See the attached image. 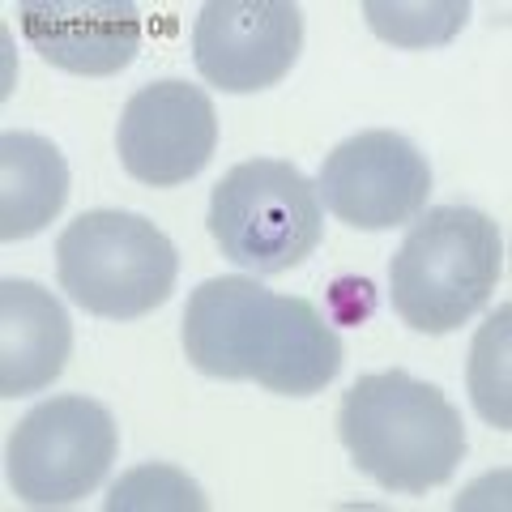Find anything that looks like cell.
I'll use <instances>...</instances> for the list:
<instances>
[{
  "instance_id": "obj_1",
  "label": "cell",
  "mask_w": 512,
  "mask_h": 512,
  "mask_svg": "<svg viewBox=\"0 0 512 512\" xmlns=\"http://www.w3.org/2000/svg\"><path fill=\"white\" fill-rule=\"evenodd\" d=\"M184 355L201 376L256 380L269 393L312 397L342 372V338L308 299L256 278H210L188 295Z\"/></svg>"
},
{
  "instance_id": "obj_2",
  "label": "cell",
  "mask_w": 512,
  "mask_h": 512,
  "mask_svg": "<svg viewBox=\"0 0 512 512\" xmlns=\"http://www.w3.org/2000/svg\"><path fill=\"white\" fill-rule=\"evenodd\" d=\"M338 440L372 483L397 495H423L448 483L466 457L457 406L402 367L350 384L338 410Z\"/></svg>"
},
{
  "instance_id": "obj_3",
  "label": "cell",
  "mask_w": 512,
  "mask_h": 512,
  "mask_svg": "<svg viewBox=\"0 0 512 512\" xmlns=\"http://www.w3.org/2000/svg\"><path fill=\"white\" fill-rule=\"evenodd\" d=\"M504 274L495 218L470 205H436L414 218L389 265L393 312L414 333H453L491 299Z\"/></svg>"
},
{
  "instance_id": "obj_4",
  "label": "cell",
  "mask_w": 512,
  "mask_h": 512,
  "mask_svg": "<svg viewBox=\"0 0 512 512\" xmlns=\"http://www.w3.org/2000/svg\"><path fill=\"white\" fill-rule=\"evenodd\" d=\"M60 291L103 320H137L163 308L180 278L175 244L128 210L77 214L56 239Z\"/></svg>"
},
{
  "instance_id": "obj_5",
  "label": "cell",
  "mask_w": 512,
  "mask_h": 512,
  "mask_svg": "<svg viewBox=\"0 0 512 512\" xmlns=\"http://www.w3.org/2000/svg\"><path fill=\"white\" fill-rule=\"evenodd\" d=\"M210 235L231 265L252 278L286 274L316 252L325 235L316 184L286 158H248L214 184Z\"/></svg>"
},
{
  "instance_id": "obj_6",
  "label": "cell",
  "mask_w": 512,
  "mask_h": 512,
  "mask_svg": "<svg viewBox=\"0 0 512 512\" xmlns=\"http://www.w3.org/2000/svg\"><path fill=\"white\" fill-rule=\"evenodd\" d=\"M120 448V427L94 397L64 393L39 402L5 444L9 487L30 508H64L107 478Z\"/></svg>"
},
{
  "instance_id": "obj_7",
  "label": "cell",
  "mask_w": 512,
  "mask_h": 512,
  "mask_svg": "<svg viewBox=\"0 0 512 512\" xmlns=\"http://www.w3.org/2000/svg\"><path fill=\"white\" fill-rule=\"evenodd\" d=\"M320 205L355 231H393L427 210L431 163L389 128L346 137L316 175Z\"/></svg>"
},
{
  "instance_id": "obj_8",
  "label": "cell",
  "mask_w": 512,
  "mask_h": 512,
  "mask_svg": "<svg viewBox=\"0 0 512 512\" xmlns=\"http://www.w3.org/2000/svg\"><path fill=\"white\" fill-rule=\"evenodd\" d=\"M303 13L291 0H210L192 26V60L210 86L256 94L295 69Z\"/></svg>"
},
{
  "instance_id": "obj_9",
  "label": "cell",
  "mask_w": 512,
  "mask_h": 512,
  "mask_svg": "<svg viewBox=\"0 0 512 512\" xmlns=\"http://www.w3.org/2000/svg\"><path fill=\"white\" fill-rule=\"evenodd\" d=\"M218 146V116L201 86L180 77L141 86L120 111L116 150L133 180L175 188L201 175Z\"/></svg>"
},
{
  "instance_id": "obj_10",
  "label": "cell",
  "mask_w": 512,
  "mask_h": 512,
  "mask_svg": "<svg viewBox=\"0 0 512 512\" xmlns=\"http://www.w3.org/2000/svg\"><path fill=\"white\" fill-rule=\"evenodd\" d=\"M22 35L52 69L111 77L141 52V13L128 0H26Z\"/></svg>"
},
{
  "instance_id": "obj_11",
  "label": "cell",
  "mask_w": 512,
  "mask_h": 512,
  "mask_svg": "<svg viewBox=\"0 0 512 512\" xmlns=\"http://www.w3.org/2000/svg\"><path fill=\"white\" fill-rule=\"evenodd\" d=\"M73 355V320L39 282H0V397L47 389Z\"/></svg>"
},
{
  "instance_id": "obj_12",
  "label": "cell",
  "mask_w": 512,
  "mask_h": 512,
  "mask_svg": "<svg viewBox=\"0 0 512 512\" xmlns=\"http://www.w3.org/2000/svg\"><path fill=\"white\" fill-rule=\"evenodd\" d=\"M69 201V163L39 133L0 137V239L39 235Z\"/></svg>"
},
{
  "instance_id": "obj_13",
  "label": "cell",
  "mask_w": 512,
  "mask_h": 512,
  "mask_svg": "<svg viewBox=\"0 0 512 512\" xmlns=\"http://www.w3.org/2000/svg\"><path fill=\"white\" fill-rule=\"evenodd\" d=\"M367 26L397 47H440L470 22L466 0H367Z\"/></svg>"
},
{
  "instance_id": "obj_14",
  "label": "cell",
  "mask_w": 512,
  "mask_h": 512,
  "mask_svg": "<svg viewBox=\"0 0 512 512\" xmlns=\"http://www.w3.org/2000/svg\"><path fill=\"white\" fill-rule=\"evenodd\" d=\"M508 303L495 308V316L478 329L474 350H470V397L474 410L483 414L491 427L508 431L512 410H508Z\"/></svg>"
}]
</instances>
